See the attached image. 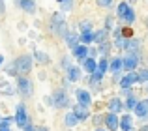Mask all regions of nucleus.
Segmentation results:
<instances>
[{
	"instance_id": "nucleus-1",
	"label": "nucleus",
	"mask_w": 148,
	"mask_h": 131,
	"mask_svg": "<svg viewBox=\"0 0 148 131\" xmlns=\"http://www.w3.org/2000/svg\"><path fill=\"white\" fill-rule=\"evenodd\" d=\"M30 68H32V58H30L28 55H23L19 56L17 60H15L13 64L8 66L6 71L10 73V75H26V73H30Z\"/></svg>"
},
{
	"instance_id": "nucleus-2",
	"label": "nucleus",
	"mask_w": 148,
	"mask_h": 131,
	"mask_svg": "<svg viewBox=\"0 0 148 131\" xmlns=\"http://www.w3.org/2000/svg\"><path fill=\"white\" fill-rule=\"evenodd\" d=\"M53 30L58 34V36H62V38H66V21L60 17V13H54L53 15Z\"/></svg>"
},
{
	"instance_id": "nucleus-3",
	"label": "nucleus",
	"mask_w": 148,
	"mask_h": 131,
	"mask_svg": "<svg viewBox=\"0 0 148 131\" xmlns=\"http://www.w3.org/2000/svg\"><path fill=\"white\" fill-rule=\"evenodd\" d=\"M15 124H17L19 128H23V129L28 126V118H26L25 105H19V107H17V114H15Z\"/></svg>"
},
{
	"instance_id": "nucleus-4",
	"label": "nucleus",
	"mask_w": 148,
	"mask_h": 131,
	"mask_svg": "<svg viewBox=\"0 0 148 131\" xmlns=\"http://www.w3.org/2000/svg\"><path fill=\"white\" fill-rule=\"evenodd\" d=\"M17 88H19V92H21L23 96H32V84H30V81L25 79V77H21V79H19Z\"/></svg>"
},
{
	"instance_id": "nucleus-5",
	"label": "nucleus",
	"mask_w": 148,
	"mask_h": 131,
	"mask_svg": "<svg viewBox=\"0 0 148 131\" xmlns=\"http://www.w3.org/2000/svg\"><path fill=\"white\" fill-rule=\"evenodd\" d=\"M139 64V56H137V53H130V55L124 58V68L126 69H135V66Z\"/></svg>"
},
{
	"instance_id": "nucleus-6",
	"label": "nucleus",
	"mask_w": 148,
	"mask_h": 131,
	"mask_svg": "<svg viewBox=\"0 0 148 131\" xmlns=\"http://www.w3.org/2000/svg\"><path fill=\"white\" fill-rule=\"evenodd\" d=\"M135 83H139V75L137 73H130L127 77H124V79L120 81V86L122 88H130V86H133Z\"/></svg>"
},
{
	"instance_id": "nucleus-7",
	"label": "nucleus",
	"mask_w": 148,
	"mask_h": 131,
	"mask_svg": "<svg viewBox=\"0 0 148 131\" xmlns=\"http://www.w3.org/2000/svg\"><path fill=\"white\" fill-rule=\"evenodd\" d=\"M54 105L56 107H68V96H66V92H62V90H58L56 94H54Z\"/></svg>"
},
{
	"instance_id": "nucleus-8",
	"label": "nucleus",
	"mask_w": 148,
	"mask_h": 131,
	"mask_svg": "<svg viewBox=\"0 0 148 131\" xmlns=\"http://www.w3.org/2000/svg\"><path fill=\"white\" fill-rule=\"evenodd\" d=\"M105 122H107L109 129H118V116H116V113H109L105 116Z\"/></svg>"
},
{
	"instance_id": "nucleus-9",
	"label": "nucleus",
	"mask_w": 148,
	"mask_h": 131,
	"mask_svg": "<svg viewBox=\"0 0 148 131\" xmlns=\"http://www.w3.org/2000/svg\"><path fill=\"white\" fill-rule=\"evenodd\" d=\"M135 114L141 116V118L148 116V101H139L137 107H135Z\"/></svg>"
},
{
	"instance_id": "nucleus-10",
	"label": "nucleus",
	"mask_w": 148,
	"mask_h": 131,
	"mask_svg": "<svg viewBox=\"0 0 148 131\" xmlns=\"http://www.w3.org/2000/svg\"><path fill=\"white\" fill-rule=\"evenodd\" d=\"M73 113H75L77 116H79V120H84V118H88V109H86V105H83V103L75 105Z\"/></svg>"
},
{
	"instance_id": "nucleus-11",
	"label": "nucleus",
	"mask_w": 148,
	"mask_h": 131,
	"mask_svg": "<svg viewBox=\"0 0 148 131\" xmlns=\"http://www.w3.org/2000/svg\"><path fill=\"white\" fill-rule=\"evenodd\" d=\"M77 98H79V103H83V105H90V94H88L86 90H77Z\"/></svg>"
},
{
	"instance_id": "nucleus-12",
	"label": "nucleus",
	"mask_w": 148,
	"mask_h": 131,
	"mask_svg": "<svg viewBox=\"0 0 148 131\" xmlns=\"http://www.w3.org/2000/svg\"><path fill=\"white\" fill-rule=\"evenodd\" d=\"M68 77H69V81H79L81 79V69L77 68V66H69L68 68Z\"/></svg>"
},
{
	"instance_id": "nucleus-13",
	"label": "nucleus",
	"mask_w": 148,
	"mask_h": 131,
	"mask_svg": "<svg viewBox=\"0 0 148 131\" xmlns=\"http://www.w3.org/2000/svg\"><path fill=\"white\" fill-rule=\"evenodd\" d=\"M109 111L111 113H120L122 111V101L120 99H111L109 101Z\"/></svg>"
},
{
	"instance_id": "nucleus-14",
	"label": "nucleus",
	"mask_w": 148,
	"mask_h": 131,
	"mask_svg": "<svg viewBox=\"0 0 148 131\" xmlns=\"http://www.w3.org/2000/svg\"><path fill=\"white\" fill-rule=\"evenodd\" d=\"M120 129H122V131H130L131 129V116H130V114L122 116V120H120Z\"/></svg>"
},
{
	"instance_id": "nucleus-15",
	"label": "nucleus",
	"mask_w": 148,
	"mask_h": 131,
	"mask_svg": "<svg viewBox=\"0 0 148 131\" xmlns=\"http://www.w3.org/2000/svg\"><path fill=\"white\" fill-rule=\"evenodd\" d=\"M77 41H79V38H77L73 32H68V34H66V43H68L71 49H75V47H77Z\"/></svg>"
},
{
	"instance_id": "nucleus-16",
	"label": "nucleus",
	"mask_w": 148,
	"mask_h": 131,
	"mask_svg": "<svg viewBox=\"0 0 148 131\" xmlns=\"http://www.w3.org/2000/svg\"><path fill=\"white\" fill-rule=\"evenodd\" d=\"M73 53H75V56L79 60H84L86 58V55H88V49L86 47H81V45H77L75 49H73Z\"/></svg>"
},
{
	"instance_id": "nucleus-17",
	"label": "nucleus",
	"mask_w": 148,
	"mask_h": 131,
	"mask_svg": "<svg viewBox=\"0 0 148 131\" xmlns=\"http://www.w3.org/2000/svg\"><path fill=\"white\" fill-rule=\"evenodd\" d=\"M84 69H86L88 73H94L96 69H98V64L92 60V56H90V58H84Z\"/></svg>"
},
{
	"instance_id": "nucleus-18",
	"label": "nucleus",
	"mask_w": 148,
	"mask_h": 131,
	"mask_svg": "<svg viewBox=\"0 0 148 131\" xmlns=\"http://www.w3.org/2000/svg\"><path fill=\"white\" fill-rule=\"evenodd\" d=\"M79 122V116H77L75 113H69V114H66V126L68 128H73V126Z\"/></svg>"
},
{
	"instance_id": "nucleus-19",
	"label": "nucleus",
	"mask_w": 148,
	"mask_h": 131,
	"mask_svg": "<svg viewBox=\"0 0 148 131\" xmlns=\"http://www.w3.org/2000/svg\"><path fill=\"white\" fill-rule=\"evenodd\" d=\"M21 8L25 11H28V13H34V10H36V6H34V0H21Z\"/></svg>"
},
{
	"instance_id": "nucleus-20",
	"label": "nucleus",
	"mask_w": 148,
	"mask_h": 131,
	"mask_svg": "<svg viewBox=\"0 0 148 131\" xmlns=\"http://www.w3.org/2000/svg\"><path fill=\"white\" fill-rule=\"evenodd\" d=\"M109 68H111V71H114V73H118L120 69L124 68V60H120V58H114L111 62V66H109Z\"/></svg>"
},
{
	"instance_id": "nucleus-21",
	"label": "nucleus",
	"mask_w": 148,
	"mask_h": 131,
	"mask_svg": "<svg viewBox=\"0 0 148 131\" xmlns=\"http://www.w3.org/2000/svg\"><path fill=\"white\" fill-rule=\"evenodd\" d=\"M101 75H103V71H99V69H96L94 73H90V83L92 84H98L101 81Z\"/></svg>"
},
{
	"instance_id": "nucleus-22",
	"label": "nucleus",
	"mask_w": 148,
	"mask_h": 131,
	"mask_svg": "<svg viewBox=\"0 0 148 131\" xmlns=\"http://www.w3.org/2000/svg\"><path fill=\"white\" fill-rule=\"evenodd\" d=\"M127 11H130V6H127V4H120V6H118V10H116V13H118V17H126V13H127Z\"/></svg>"
},
{
	"instance_id": "nucleus-23",
	"label": "nucleus",
	"mask_w": 148,
	"mask_h": 131,
	"mask_svg": "<svg viewBox=\"0 0 148 131\" xmlns=\"http://www.w3.org/2000/svg\"><path fill=\"white\" fill-rule=\"evenodd\" d=\"M13 120L15 118H4V120H0V131H10V124Z\"/></svg>"
},
{
	"instance_id": "nucleus-24",
	"label": "nucleus",
	"mask_w": 148,
	"mask_h": 131,
	"mask_svg": "<svg viewBox=\"0 0 148 131\" xmlns=\"http://www.w3.org/2000/svg\"><path fill=\"white\" fill-rule=\"evenodd\" d=\"M114 45L118 49H126V45H127V41L124 40L122 36H120V32H116V41H114Z\"/></svg>"
},
{
	"instance_id": "nucleus-25",
	"label": "nucleus",
	"mask_w": 148,
	"mask_h": 131,
	"mask_svg": "<svg viewBox=\"0 0 148 131\" xmlns=\"http://www.w3.org/2000/svg\"><path fill=\"white\" fill-rule=\"evenodd\" d=\"M105 38H107V30H99L94 34V41H98V43H103Z\"/></svg>"
},
{
	"instance_id": "nucleus-26",
	"label": "nucleus",
	"mask_w": 148,
	"mask_h": 131,
	"mask_svg": "<svg viewBox=\"0 0 148 131\" xmlns=\"http://www.w3.org/2000/svg\"><path fill=\"white\" fill-rule=\"evenodd\" d=\"M81 41H83V43H90V41H94V34H92L90 30H88V32H83Z\"/></svg>"
},
{
	"instance_id": "nucleus-27",
	"label": "nucleus",
	"mask_w": 148,
	"mask_h": 131,
	"mask_svg": "<svg viewBox=\"0 0 148 131\" xmlns=\"http://www.w3.org/2000/svg\"><path fill=\"white\" fill-rule=\"evenodd\" d=\"M126 49H130L131 53H135L139 49V41L137 40H130V41H127V45H126Z\"/></svg>"
},
{
	"instance_id": "nucleus-28",
	"label": "nucleus",
	"mask_w": 148,
	"mask_h": 131,
	"mask_svg": "<svg viewBox=\"0 0 148 131\" xmlns=\"http://www.w3.org/2000/svg\"><path fill=\"white\" fill-rule=\"evenodd\" d=\"M0 92H4V94H11V92H13V88L8 86L6 81H0Z\"/></svg>"
},
{
	"instance_id": "nucleus-29",
	"label": "nucleus",
	"mask_w": 148,
	"mask_h": 131,
	"mask_svg": "<svg viewBox=\"0 0 148 131\" xmlns=\"http://www.w3.org/2000/svg\"><path fill=\"white\" fill-rule=\"evenodd\" d=\"M137 75H139V83H148V69H141Z\"/></svg>"
},
{
	"instance_id": "nucleus-30",
	"label": "nucleus",
	"mask_w": 148,
	"mask_h": 131,
	"mask_svg": "<svg viewBox=\"0 0 148 131\" xmlns=\"http://www.w3.org/2000/svg\"><path fill=\"white\" fill-rule=\"evenodd\" d=\"M36 58L40 60L41 64H47V62H49V56H47V55H43V53H36Z\"/></svg>"
},
{
	"instance_id": "nucleus-31",
	"label": "nucleus",
	"mask_w": 148,
	"mask_h": 131,
	"mask_svg": "<svg viewBox=\"0 0 148 131\" xmlns=\"http://www.w3.org/2000/svg\"><path fill=\"white\" fill-rule=\"evenodd\" d=\"M124 19H126V23H133V21H135V11L130 10V11L126 13V17H124Z\"/></svg>"
},
{
	"instance_id": "nucleus-32",
	"label": "nucleus",
	"mask_w": 148,
	"mask_h": 131,
	"mask_svg": "<svg viewBox=\"0 0 148 131\" xmlns=\"http://www.w3.org/2000/svg\"><path fill=\"white\" fill-rule=\"evenodd\" d=\"M98 69H99V71H103V73H105V71H107V69H109V62H107V60L103 58V60H101V62H99Z\"/></svg>"
},
{
	"instance_id": "nucleus-33",
	"label": "nucleus",
	"mask_w": 148,
	"mask_h": 131,
	"mask_svg": "<svg viewBox=\"0 0 148 131\" xmlns=\"http://www.w3.org/2000/svg\"><path fill=\"white\" fill-rule=\"evenodd\" d=\"M79 26H81V30H83V32H88V30H90V26H92V23L90 21H83Z\"/></svg>"
},
{
	"instance_id": "nucleus-34",
	"label": "nucleus",
	"mask_w": 148,
	"mask_h": 131,
	"mask_svg": "<svg viewBox=\"0 0 148 131\" xmlns=\"http://www.w3.org/2000/svg\"><path fill=\"white\" fill-rule=\"evenodd\" d=\"M71 6H73L71 0H64V2H62V10H71Z\"/></svg>"
},
{
	"instance_id": "nucleus-35",
	"label": "nucleus",
	"mask_w": 148,
	"mask_h": 131,
	"mask_svg": "<svg viewBox=\"0 0 148 131\" xmlns=\"http://www.w3.org/2000/svg\"><path fill=\"white\" fill-rule=\"evenodd\" d=\"M111 2L112 0H98V6L99 8H107V6H111Z\"/></svg>"
},
{
	"instance_id": "nucleus-36",
	"label": "nucleus",
	"mask_w": 148,
	"mask_h": 131,
	"mask_svg": "<svg viewBox=\"0 0 148 131\" xmlns=\"http://www.w3.org/2000/svg\"><path fill=\"white\" fill-rule=\"evenodd\" d=\"M137 103H139V101H135V98H130V101H127V107H130V109H135V107H137Z\"/></svg>"
},
{
	"instance_id": "nucleus-37",
	"label": "nucleus",
	"mask_w": 148,
	"mask_h": 131,
	"mask_svg": "<svg viewBox=\"0 0 148 131\" xmlns=\"http://www.w3.org/2000/svg\"><path fill=\"white\" fill-rule=\"evenodd\" d=\"M99 51H101V55H105V53L109 51V45L107 43H101V49H99Z\"/></svg>"
},
{
	"instance_id": "nucleus-38",
	"label": "nucleus",
	"mask_w": 148,
	"mask_h": 131,
	"mask_svg": "<svg viewBox=\"0 0 148 131\" xmlns=\"http://www.w3.org/2000/svg\"><path fill=\"white\" fill-rule=\"evenodd\" d=\"M4 10H6V6H4V0H0V15L4 13Z\"/></svg>"
},
{
	"instance_id": "nucleus-39",
	"label": "nucleus",
	"mask_w": 148,
	"mask_h": 131,
	"mask_svg": "<svg viewBox=\"0 0 148 131\" xmlns=\"http://www.w3.org/2000/svg\"><path fill=\"white\" fill-rule=\"evenodd\" d=\"M139 131H148V126H145V128H141Z\"/></svg>"
},
{
	"instance_id": "nucleus-40",
	"label": "nucleus",
	"mask_w": 148,
	"mask_h": 131,
	"mask_svg": "<svg viewBox=\"0 0 148 131\" xmlns=\"http://www.w3.org/2000/svg\"><path fill=\"white\" fill-rule=\"evenodd\" d=\"M36 131H47V129H45V128H38Z\"/></svg>"
},
{
	"instance_id": "nucleus-41",
	"label": "nucleus",
	"mask_w": 148,
	"mask_h": 131,
	"mask_svg": "<svg viewBox=\"0 0 148 131\" xmlns=\"http://www.w3.org/2000/svg\"><path fill=\"white\" fill-rule=\"evenodd\" d=\"M4 62V58H2V55H0V64H2Z\"/></svg>"
},
{
	"instance_id": "nucleus-42",
	"label": "nucleus",
	"mask_w": 148,
	"mask_h": 131,
	"mask_svg": "<svg viewBox=\"0 0 148 131\" xmlns=\"http://www.w3.org/2000/svg\"><path fill=\"white\" fill-rule=\"evenodd\" d=\"M127 2H131V4H133V2H135V0H127Z\"/></svg>"
},
{
	"instance_id": "nucleus-43",
	"label": "nucleus",
	"mask_w": 148,
	"mask_h": 131,
	"mask_svg": "<svg viewBox=\"0 0 148 131\" xmlns=\"http://www.w3.org/2000/svg\"><path fill=\"white\" fill-rule=\"evenodd\" d=\"M98 131H105V129H98Z\"/></svg>"
},
{
	"instance_id": "nucleus-44",
	"label": "nucleus",
	"mask_w": 148,
	"mask_h": 131,
	"mask_svg": "<svg viewBox=\"0 0 148 131\" xmlns=\"http://www.w3.org/2000/svg\"><path fill=\"white\" fill-rule=\"evenodd\" d=\"M58 2H64V0H58Z\"/></svg>"
},
{
	"instance_id": "nucleus-45",
	"label": "nucleus",
	"mask_w": 148,
	"mask_h": 131,
	"mask_svg": "<svg viewBox=\"0 0 148 131\" xmlns=\"http://www.w3.org/2000/svg\"><path fill=\"white\" fill-rule=\"evenodd\" d=\"M0 120H2V118H0Z\"/></svg>"
}]
</instances>
